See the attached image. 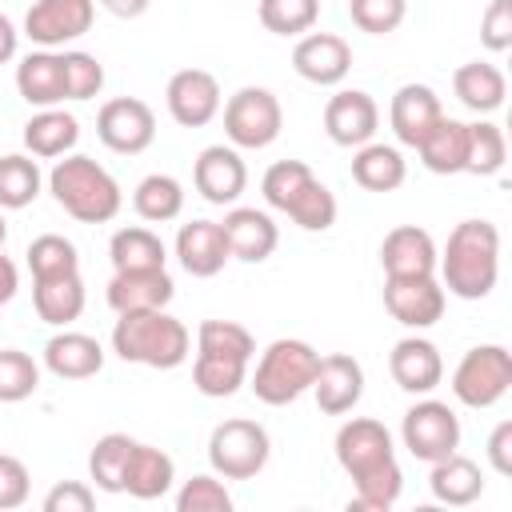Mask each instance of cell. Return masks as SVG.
Returning <instances> with one entry per match:
<instances>
[{"instance_id": "6da1fadb", "label": "cell", "mask_w": 512, "mask_h": 512, "mask_svg": "<svg viewBox=\"0 0 512 512\" xmlns=\"http://www.w3.org/2000/svg\"><path fill=\"white\" fill-rule=\"evenodd\" d=\"M444 292L460 300H484L500 276V228L492 220H460L436 252Z\"/></svg>"}, {"instance_id": "7a4b0ae2", "label": "cell", "mask_w": 512, "mask_h": 512, "mask_svg": "<svg viewBox=\"0 0 512 512\" xmlns=\"http://www.w3.org/2000/svg\"><path fill=\"white\" fill-rule=\"evenodd\" d=\"M192 336L184 328V320H176L168 308H152V312H120L116 328H112V352L124 364H144V368H180L188 360Z\"/></svg>"}, {"instance_id": "3957f363", "label": "cell", "mask_w": 512, "mask_h": 512, "mask_svg": "<svg viewBox=\"0 0 512 512\" xmlns=\"http://www.w3.org/2000/svg\"><path fill=\"white\" fill-rule=\"evenodd\" d=\"M48 192L80 224H108V220H116V212L124 204L112 172L104 164H96L92 156H80V152H68L64 160L52 164Z\"/></svg>"}, {"instance_id": "277c9868", "label": "cell", "mask_w": 512, "mask_h": 512, "mask_svg": "<svg viewBox=\"0 0 512 512\" xmlns=\"http://www.w3.org/2000/svg\"><path fill=\"white\" fill-rule=\"evenodd\" d=\"M316 364H320V352L308 344V340H292V336H280L272 340L260 360H256V372H252V392L260 404L268 408H284L292 400H300L312 380H316Z\"/></svg>"}, {"instance_id": "5b68a950", "label": "cell", "mask_w": 512, "mask_h": 512, "mask_svg": "<svg viewBox=\"0 0 512 512\" xmlns=\"http://www.w3.org/2000/svg\"><path fill=\"white\" fill-rule=\"evenodd\" d=\"M268 456H272V440H268V428L256 424V420L232 416V420H220L208 436V464L224 480L260 476Z\"/></svg>"}, {"instance_id": "8992f818", "label": "cell", "mask_w": 512, "mask_h": 512, "mask_svg": "<svg viewBox=\"0 0 512 512\" xmlns=\"http://www.w3.org/2000/svg\"><path fill=\"white\" fill-rule=\"evenodd\" d=\"M512 388V352L504 344H476L452 372V396L464 408H492Z\"/></svg>"}, {"instance_id": "52a82bcc", "label": "cell", "mask_w": 512, "mask_h": 512, "mask_svg": "<svg viewBox=\"0 0 512 512\" xmlns=\"http://www.w3.org/2000/svg\"><path fill=\"white\" fill-rule=\"evenodd\" d=\"M284 128V112L276 92L248 84L236 88L224 104V136L232 148H268Z\"/></svg>"}, {"instance_id": "ba28073f", "label": "cell", "mask_w": 512, "mask_h": 512, "mask_svg": "<svg viewBox=\"0 0 512 512\" xmlns=\"http://www.w3.org/2000/svg\"><path fill=\"white\" fill-rule=\"evenodd\" d=\"M400 440H404V448H408L416 460L436 464V460H444V456H452V452L460 448V420H456V412H452L444 400L424 396V400H416V404L404 412V420H400Z\"/></svg>"}, {"instance_id": "9c48e42d", "label": "cell", "mask_w": 512, "mask_h": 512, "mask_svg": "<svg viewBox=\"0 0 512 512\" xmlns=\"http://www.w3.org/2000/svg\"><path fill=\"white\" fill-rule=\"evenodd\" d=\"M96 136L116 156H140L156 140V112L136 96L104 100L96 112Z\"/></svg>"}, {"instance_id": "30bf717a", "label": "cell", "mask_w": 512, "mask_h": 512, "mask_svg": "<svg viewBox=\"0 0 512 512\" xmlns=\"http://www.w3.org/2000/svg\"><path fill=\"white\" fill-rule=\"evenodd\" d=\"M332 448H336V464L352 480H360V476H368V472H376V468H384V464L396 460L392 432L380 420H372V416L344 420L340 432H336V440H332Z\"/></svg>"}, {"instance_id": "8fae6325", "label": "cell", "mask_w": 512, "mask_h": 512, "mask_svg": "<svg viewBox=\"0 0 512 512\" xmlns=\"http://www.w3.org/2000/svg\"><path fill=\"white\" fill-rule=\"evenodd\" d=\"M96 20V0H36L24 12V36L40 48L80 40Z\"/></svg>"}, {"instance_id": "7c38bea8", "label": "cell", "mask_w": 512, "mask_h": 512, "mask_svg": "<svg viewBox=\"0 0 512 512\" xmlns=\"http://www.w3.org/2000/svg\"><path fill=\"white\" fill-rule=\"evenodd\" d=\"M384 308L404 328H432L444 316V284L436 276H388Z\"/></svg>"}, {"instance_id": "4fadbf2b", "label": "cell", "mask_w": 512, "mask_h": 512, "mask_svg": "<svg viewBox=\"0 0 512 512\" xmlns=\"http://www.w3.org/2000/svg\"><path fill=\"white\" fill-rule=\"evenodd\" d=\"M164 104L180 128H204L220 112V84L204 68H180L164 88Z\"/></svg>"}, {"instance_id": "5bb4252c", "label": "cell", "mask_w": 512, "mask_h": 512, "mask_svg": "<svg viewBox=\"0 0 512 512\" xmlns=\"http://www.w3.org/2000/svg\"><path fill=\"white\" fill-rule=\"evenodd\" d=\"M292 68L308 84L336 88L352 72V44L336 32H308L292 48Z\"/></svg>"}, {"instance_id": "9a60e30c", "label": "cell", "mask_w": 512, "mask_h": 512, "mask_svg": "<svg viewBox=\"0 0 512 512\" xmlns=\"http://www.w3.org/2000/svg\"><path fill=\"white\" fill-rule=\"evenodd\" d=\"M380 128V108L364 88H340L324 104V132L340 148H360L376 136Z\"/></svg>"}, {"instance_id": "2e32d148", "label": "cell", "mask_w": 512, "mask_h": 512, "mask_svg": "<svg viewBox=\"0 0 512 512\" xmlns=\"http://www.w3.org/2000/svg\"><path fill=\"white\" fill-rule=\"evenodd\" d=\"M192 184L208 204H236L240 192L248 188V168L244 156L232 144H208L196 164H192Z\"/></svg>"}, {"instance_id": "e0dca14e", "label": "cell", "mask_w": 512, "mask_h": 512, "mask_svg": "<svg viewBox=\"0 0 512 512\" xmlns=\"http://www.w3.org/2000/svg\"><path fill=\"white\" fill-rule=\"evenodd\" d=\"M308 392L316 396V408H320L324 416H344V412H352V408L360 404V396H364V368H360V360L348 356V352H328V356H320L316 380H312Z\"/></svg>"}, {"instance_id": "ac0fdd59", "label": "cell", "mask_w": 512, "mask_h": 512, "mask_svg": "<svg viewBox=\"0 0 512 512\" xmlns=\"http://www.w3.org/2000/svg\"><path fill=\"white\" fill-rule=\"evenodd\" d=\"M104 296L116 316L120 312H152V308L172 304L176 284H172L168 268H136V272H112Z\"/></svg>"}, {"instance_id": "d6986e66", "label": "cell", "mask_w": 512, "mask_h": 512, "mask_svg": "<svg viewBox=\"0 0 512 512\" xmlns=\"http://www.w3.org/2000/svg\"><path fill=\"white\" fill-rule=\"evenodd\" d=\"M388 372H392L396 388H404L412 396H428L444 380V360H440V348L432 340L404 336L388 352Z\"/></svg>"}, {"instance_id": "ffe728a7", "label": "cell", "mask_w": 512, "mask_h": 512, "mask_svg": "<svg viewBox=\"0 0 512 512\" xmlns=\"http://www.w3.org/2000/svg\"><path fill=\"white\" fill-rule=\"evenodd\" d=\"M176 260L196 280L216 276L232 260L224 228L216 220H188V224H180V232H176Z\"/></svg>"}, {"instance_id": "44dd1931", "label": "cell", "mask_w": 512, "mask_h": 512, "mask_svg": "<svg viewBox=\"0 0 512 512\" xmlns=\"http://www.w3.org/2000/svg\"><path fill=\"white\" fill-rule=\"evenodd\" d=\"M220 228H224L232 260H244V264H264L280 244L276 220L264 208H232L220 220Z\"/></svg>"}, {"instance_id": "7402d4cb", "label": "cell", "mask_w": 512, "mask_h": 512, "mask_svg": "<svg viewBox=\"0 0 512 512\" xmlns=\"http://www.w3.org/2000/svg\"><path fill=\"white\" fill-rule=\"evenodd\" d=\"M440 116H444L440 96H436L428 84H400V88L392 92L388 124H392V132H396V140H400L404 148H416Z\"/></svg>"}, {"instance_id": "603a6c76", "label": "cell", "mask_w": 512, "mask_h": 512, "mask_svg": "<svg viewBox=\"0 0 512 512\" xmlns=\"http://www.w3.org/2000/svg\"><path fill=\"white\" fill-rule=\"evenodd\" d=\"M16 92L20 100H28L32 108H56L68 100V84H64V52L40 48L28 52L16 64Z\"/></svg>"}, {"instance_id": "cb8c5ba5", "label": "cell", "mask_w": 512, "mask_h": 512, "mask_svg": "<svg viewBox=\"0 0 512 512\" xmlns=\"http://www.w3.org/2000/svg\"><path fill=\"white\" fill-rule=\"evenodd\" d=\"M380 268L384 276H436V240L416 224H400L380 244Z\"/></svg>"}, {"instance_id": "d4e9b609", "label": "cell", "mask_w": 512, "mask_h": 512, "mask_svg": "<svg viewBox=\"0 0 512 512\" xmlns=\"http://www.w3.org/2000/svg\"><path fill=\"white\" fill-rule=\"evenodd\" d=\"M44 368L60 380H88L104 368V348L96 336L88 332H68L60 328L48 344H44Z\"/></svg>"}, {"instance_id": "484cf974", "label": "cell", "mask_w": 512, "mask_h": 512, "mask_svg": "<svg viewBox=\"0 0 512 512\" xmlns=\"http://www.w3.org/2000/svg\"><path fill=\"white\" fill-rule=\"evenodd\" d=\"M428 488H432V496H436L440 504H448V508H468V504H476V500L484 496V472H480L476 460L452 452V456H444V460L432 464Z\"/></svg>"}, {"instance_id": "4316f807", "label": "cell", "mask_w": 512, "mask_h": 512, "mask_svg": "<svg viewBox=\"0 0 512 512\" xmlns=\"http://www.w3.org/2000/svg\"><path fill=\"white\" fill-rule=\"evenodd\" d=\"M172 480H176L172 456L156 444L136 440V448L128 456V468H124V492L136 496V500H160V496L172 492Z\"/></svg>"}, {"instance_id": "83f0119b", "label": "cell", "mask_w": 512, "mask_h": 512, "mask_svg": "<svg viewBox=\"0 0 512 512\" xmlns=\"http://www.w3.org/2000/svg\"><path fill=\"white\" fill-rule=\"evenodd\" d=\"M452 92H456V100H460L468 112L484 116V112H496V108L504 104L508 80H504V72H500L496 64H488V60H468V64H460V68L452 72Z\"/></svg>"}, {"instance_id": "f1b7e54d", "label": "cell", "mask_w": 512, "mask_h": 512, "mask_svg": "<svg viewBox=\"0 0 512 512\" xmlns=\"http://www.w3.org/2000/svg\"><path fill=\"white\" fill-rule=\"evenodd\" d=\"M420 152V164L436 176H456L464 172V156H468V124L456 120V116H440L428 136L416 144Z\"/></svg>"}, {"instance_id": "f546056e", "label": "cell", "mask_w": 512, "mask_h": 512, "mask_svg": "<svg viewBox=\"0 0 512 512\" xmlns=\"http://www.w3.org/2000/svg\"><path fill=\"white\" fill-rule=\"evenodd\" d=\"M80 140V120L64 108H40L36 116H28L24 124V148L40 160H56L68 156Z\"/></svg>"}, {"instance_id": "4dcf8cb0", "label": "cell", "mask_w": 512, "mask_h": 512, "mask_svg": "<svg viewBox=\"0 0 512 512\" xmlns=\"http://www.w3.org/2000/svg\"><path fill=\"white\" fill-rule=\"evenodd\" d=\"M408 176V164L400 156L396 144H360L356 156H352V180L364 188V192H396Z\"/></svg>"}, {"instance_id": "1f68e13d", "label": "cell", "mask_w": 512, "mask_h": 512, "mask_svg": "<svg viewBox=\"0 0 512 512\" xmlns=\"http://www.w3.org/2000/svg\"><path fill=\"white\" fill-rule=\"evenodd\" d=\"M32 304H36V316H40L44 324L68 328V324L84 312V280H80V272L32 280Z\"/></svg>"}, {"instance_id": "d6a6232c", "label": "cell", "mask_w": 512, "mask_h": 512, "mask_svg": "<svg viewBox=\"0 0 512 512\" xmlns=\"http://www.w3.org/2000/svg\"><path fill=\"white\" fill-rule=\"evenodd\" d=\"M108 260L116 272H136V268H164L168 260V248L164 240L144 228V224H132V228H116L112 240H108Z\"/></svg>"}, {"instance_id": "836d02e7", "label": "cell", "mask_w": 512, "mask_h": 512, "mask_svg": "<svg viewBox=\"0 0 512 512\" xmlns=\"http://www.w3.org/2000/svg\"><path fill=\"white\" fill-rule=\"evenodd\" d=\"M132 208L148 224H168V220H176L184 212V184L176 176H168V172H152V176H144L136 184Z\"/></svg>"}, {"instance_id": "e575fe53", "label": "cell", "mask_w": 512, "mask_h": 512, "mask_svg": "<svg viewBox=\"0 0 512 512\" xmlns=\"http://www.w3.org/2000/svg\"><path fill=\"white\" fill-rule=\"evenodd\" d=\"M136 440L128 432H108L92 444L88 452V476L100 492H124V468H128V456H132Z\"/></svg>"}, {"instance_id": "d590c367", "label": "cell", "mask_w": 512, "mask_h": 512, "mask_svg": "<svg viewBox=\"0 0 512 512\" xmlns=\"http://www.w3.org/2000/svg\"><path fill=\"white\" fill-rule=\"evenodd\" d=\"M40 184H44V176L32 156H20V152L0 156V208L4 212L28 208L40 196Z\"/></svg>"}, {"instance_id": "8d00e7d4", "label": "cell", "mask_w": 512, "mask_h": 512, "mask_svg": "<svg viewBox=\"0 0 512 512\" xmlns=\"http://www.w3.org/2000/svg\"><path fill=\"white\" fill-rule=\"evenodd\" d=\"M192 384H196L200 396H212V400L236 396L240 384H248V364L244 360H228V356H204V352H196Z\"/></svg>"}, {"instance_id": "74e56055", "label": "cell", "mask_w": 512, "mask_h": 512, "mask_svg": "<svg viewBox=\"0 0 512 512\" xmlns=\"http://www.w3.org/2000/svg\"><path fill=\"white\" fill-rule=\"evenodd\" d=\"M508 160V140L504 128L492 120H476L468 124V156H464V172L472 176H496Z\"/></svg>"}, {"instance_id": "f35d334b", "label": "cell", "mask_w": 512, "mask_h": 512, "mask_svg": "<svg viewBox=\"0 0 512 512\" xmlns=\"http://www.w3.org/2000/svg\"><path fill=\"white\" fill-rule=\"evenodd\" d=\"M196 352H204V356H228V360H244L248 364L256 356V340L236 320H204L196 328Z\"/></svg>"}, {"instance_id": "ab89813d", "label": "cell", "mask_w": 512, "mask_h": 512, "mask_svg": "<svg viewBox=\"0 0 512 512\" xmlns=\"http://www.w3.org/2000/svg\"><path fill=\"white\" fill-rule=\"evenodd\" d=\"M28 268H32V280H48V276H68V272H80V256H76V244L60 232H44L28 244Z\"/></svg>"}, {"instance_id": "60d3db41", "label": "cell", "mask_w": 512, "mask_h": 512, "mask_svg": "<svg viewBox=\"0 0 512 512\" xmlns=\"http://www.w3.org/2000/svg\"><path fill=\"white\" fill-rule=\"evenodd\" d=\"M284 212H288L292 224L304 228V232H328V228L336 224V196H332L328 184H320V180L312 176V180L296 192V200H292Z\"/></svg>"}, {"instance_id": "b9f144b4", "label": "cell", "mask_w": 512, "mask_h": 512, "mask_svg": "<svg viewBox=\"0 0 512 512\" xmlns=\"http://www.w3.org/2000/svg\"><path fill=\"white\" fill-rule=\"evenodd\" d=\"M352 484H356V496L348 500V508H356V512H388L404 492V472L392 460V464H384V468H376V472H368V476H360Z\"/></svg>"}, {"instance_id": "7bdbcfd3", "label": "cell", "mask_w": 512, "mask_h": 512, "mask_svg": "<svg viewBox=\"0 0 512 512\" xmlns=\"http://www.w3.org/2000/svg\"><path fill=\"white\" fill-rule=\"evenodd\" d=\"M256 16L272 36H300L316 28L320 0H260Z\"/></svg>"}, {"instance_id": "ee69618b", "label": "cell", "mask_w": 512, "mask_h": 512, "mask_svg": "<svg viewBox=\"0 0 512 512\" xmlns=\"http://www.w3.org/2000/svg\"><path fill=\"white\" fill-rule=\"evenodd\" d=\"M40 388V364L20 348H0V404H20Z\"/></svg>"}, {"instance_id": "f6af8a7d", "label": "cell", "mask_w": 512, "mask_h": 512, "mask_svg": "<svg viewBox=\"0 0 512 512\" xmlns=\"http://www.w3.org/2000/svg\"><path fill=\"white\" fill-rule=\"evenodd\" d=\"M308 180H312V168H308L304 160H276V164L264 172V180H260V192H264L268 208L284 212V208L296 200V192H300Z\"/></svg>"}, {"instance_id": "bcb514c9", "label": "cell", "mask_w": 512, "mask_h": 512, "mask_svg": "<svg viewBox=\"0 0 512 512\" xmlns=\"http://www.w3.org/2000/svg\"><path fill=\"white\" fill-rule=\"evenodd\" d=\"M348 16L368 36H388L404 24L408 0H348Z\"/></svg>"}, {"instance_id": "7dc6e473", "label": "cell", "mask_w": 512, "mask_h": 512, "mask_svg": "<svg viewBox=\"0 0 512 512\" xmlns=\"http://www.w3.org/2000/svg\"><path fill=\"white\" fill-rule=\"evenodd\" d=\"M228 508H232V496H228L224 480H216L208 472L184 480L176 492V512H228Z\"/></svg>"}, {"instance_id": "c3c4849f", "label": "cell", "mask_w": 512, "mask_h": 512, "mask_svg": "<svg viewBox=\"0 0 512 512\" xmlns=\"http://www.w3.org/2000/svg\"><path fill=\"white\" fill-rule=\"evenodd\" d=\"M64 84L68 100H92L104 88V64L92 52H64Z\"/></svg>"}, {"instance_id": "681fc988", "label": "cell", "mask_w": 512, "mask_h": 512, "mask_svg": "<svg viewBox=\"0 0 512 512\" xmlns=\"http://www.w3.org/2000/svg\"><path fill=\"white\" fill-rule=\"evenodd\" d=\"M480 44L488 52L512 48V0H488V8L480 16Z\"/></svg>"}, {"instance_id": "f907efd6", "label": "cell", "mask_w": 512, "mask_h": 512, "mask_svg": "<svg viewBox=\"0 0 512 512\" xmlns=\"http://www.w3.org/2000/svg\"><path fill=\"white\" fill-rule=\"evenodd\" d=\"M28 492H32V476H28L24 460L0 452V512L20 508L28 500Z\"/></svg>"}, {"instance_id": "816d5d0a", "label": "cell", "mask_w": 512, "mask_h": 512, "mask_svg": "<svg viewBox=\"0 0 512 512\" xmlns=\"http://www.w3.org/2000/svg\"><path fill=\"white\" fill-rule=\"evenodd\" d=\"M92 504H96V492L80 480H64L44 496V512H92Z\"/></svg>"}, {"instance_id": "f5cc1de1", "label": "cell", "mask_w": 512, "mask_h": 512, "mask_svg": "<svg viewBox=\"0 0 512 512\" xmlns=\"http://www.w3.org/2000/svg\"><path fill=\"white\" fill-rule=\"evenodd\" d=\"M488 464L496 476H512V420H500L488 436Z\"/></svg>"}, {"instance_id": "db71d44e", "label": "cell", "mask_w": 512, "mask_h": 512, "mask_svg": "<svg viewBox=\"0 0 512 512\" xmlns=\"http://www.w3.org/2000/svg\"><path fill=\"white\" fill-rule=\"evenodd\" d=\"M16 288H20V276H16V264L4 256V248H0V308L16 296Z\"/></svg>"}, {"instance_id": "11a10c76", "label": "cell", "mask_w": 512, "mask_h": 512, "mask_svg": "<svg viewBox=\"0 0 512 512\" xmlns=\"http://www.w3.org/2000/svg\"><path fill=\"white\" fill-rule=\"evenodd\" d=\"M16 48H20V32H16V24L0 12V64H8V60L16 56Z\"/></svg>"}, {"instance_id": "9f6ffc18", "label": "cell", "mask_w": 512, "mask_h": 512, "mask_svg": "<svg viewBox=\"0 0 512 512\" xmlns=\"http://www.w3.org/2000/svg\"><path fill=\"white\" fill-rule=\"evenodd\" d=\"M112 16H120V20H136V16H144L148 12V4L152 0H100Z\"/></svg>"}, {"instance_id": "6f0895ef", "label": "cell", "mask_w": 512, "mask_h": 512, "mask_svg": "<svg viewBox=\"0 0 512 512\" xmlns=\"http://www.w3.org/2000/svg\"><path fill=\"white\" fill-rule=\"evenodd\" d=\"M4 240H8V220H4V208H0V248H4Z\"/></svg>"}]
</instances>
